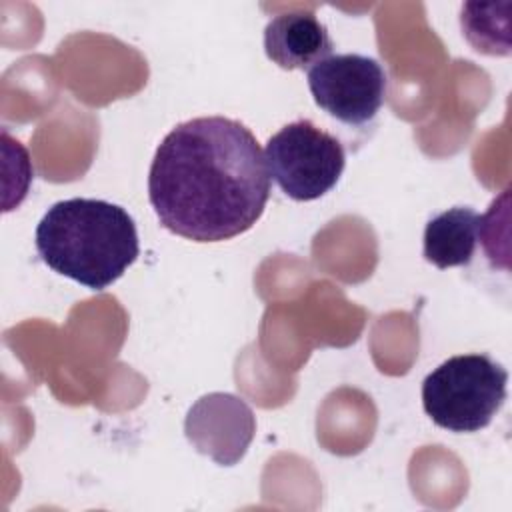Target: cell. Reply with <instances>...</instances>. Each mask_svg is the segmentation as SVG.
Segmentation results:
<instances>
[{"instance_id":"6da1fadb","label":"cell","mask_w":512,"mask_h":512,"mask_svg":"<svg viewBox=\"0 0 512 512\" xmlns=\"http://www.w3.org/2000/svg\"><path fill=\"white\" fill-rule=\"evenodd\" d=\"M270 196L256 136L238 120L200 116L172 128L156 148L148 198L164 228L220 242L250 230Z\"/></svg>"},{"instance_id":"7a4b0ae2","label":"cell","mask_w":512,"mask_h":512,"mask_svg":"<svg viewBox=\"0 0 512 512\" xmlns=\"http://www.w3.org/2000/svg\"><path fill=\"white\" fill-rule=\"evenodd\" d=\"M34 238L46 266L90 290L114 284L140 252L132 216L122 206L96 198L52 204Z\"/></svg>"},{"instance_id":"3957f363","label":"cell","mask_w":512,"mask_h":512,"mask_svg":"<svg viewBox=\"0 0 512 512\" xmlns=\"http://www.w3.org/2000/svg\"><path fill=\"white\" fill-rule=\"evenodd\" d=\"M508 372L488 354L452 356L422 382V406L450 432L486 428L506 400Z\"/></svg>"},{"instance_id":"277c9868","label":"cell","mask_w":512,"mask_h":512,"mask_svg":"<svg viewBox=\"0 0 512 512\" xmlns=\"http://www.w3.org/2000/svg\"><path fill=\"white\" fill-rule=\"evenodd\" d=\"M264 160L270 178L288 198L310 202L336 186L346 154L338 138L310 120H296L270 136Z\"/></svg>"},{"instance_id":"5b68a950","label":"cell","mask_w":512,"mask_h":512,"mask_svg":"<svg viewBox=\"0 0 512 512\" xmlns=\"http://www.w3.org/2000/svg\"><path fill=\"white\" fill-rule=\"evenodd\" d=\"M386 84V72L378 60L362 54H330L308 68L314 102L350 126L366 124L378 114Z\"/></svg>"},{"instance_id":"8992f818","label":"cell","mask_w":512,"mask_h":512,"mask_svg":"<svg viewBox=\"0 0 512 512\" xmlns=\"http://www.w3.org/2000/svg\"><path fill=\"white\" fill-rule=\"evenodd\" d=\"M214 436L200 452L210 454L220 464H234L246 450L254 434L250 408L230 394H210L202 398L188 414L186 434L198 444L208 434Z\"/></svg>"},{"instance_id":"52a82bcc","label":"cell","mask_w":512,"mask_h":512,"mask_svg":"<svg viewBox=\"0 0 512 512\" xmlns=\"http://www.w3.org/2000/svg\"><path fill=\"white\" fill-rule=\"evenodd\" d=\"M332 48L328 28L312 12L278 14L264 28L266 56L284 70L312 68Z\"/></svg>"},{"instance_id":"ba28073f","label":"cell","mask_w":512,"mask_h":512,"mask_svg":"<svg viewBox=\"0 0 512 512\" xmlns=\"http://www.w3.org/2000/svg\"><path fill=\"white\" fill-rule=\"evenodd\" d=\"M480 216L468 206L448 208L424 228V258L440 270L464 266L478 244Z\"/></svg>"}]
</instances>
